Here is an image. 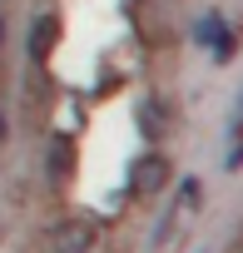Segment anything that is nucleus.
Masks as SVG:
<instances>
[{
    "label": "nucleus",
    "mask_w": 243,
    "mask_h": 253,
    "mask_svg": "<svg viewBox=\"0 0 243 253\" xmlns=\"http://www.w3.org/2000/svg\"><path fill=\"white\" fill-rule=\"evenodd\" d=\"M238 45H243V30H238V25H228V30H223V40H218V50H213L208 60H213V65H228V60L238 55Z\"/></svg>",
    "instance_id": "0eeeda50"
},
{
    "label": "nucleus",
    "mask_w": 243,
    "mask_h": 253,
    "mask_svg": "<svg viewBox=\"0 0 243 253\" xmlns=\"http://www.w3.org/2000/svg\"><path fill=\"white\" fill-rule=\"evenodd\" d=\"M5 134H10V124H5V114H0V144H5Z\"/></svg>",
    "instance_id": "6e6552de"
},
{
    "label": "nucleus",
    "mask_w": 243,
    "mask_h": 253,
    "mask_svg": "<svg viewBox=\"0 0 243 253\" xmlns=\"http://www.w3.org/2000/svg\"><path fill=\"white\" fill-rule=\"evenodd\" d=\"M199 209H203V179L199 174H189V179H179L174 184V204H169V213H164V223L154 228V253H169L174 243H179V233L189 228V218H199Z\"/></svg>",
    "instance_id": "f257e3e1"
},
{
    "label": "nucleus",
    "mask_w": 243,
    "mask_h": 253,
    "mask_svg": "<svg viewBox=\"0 0 243 253\" xmlns=\"http://www.w3.org/2000/svg\"><path fill=\"white\" fill-rule=\"evenodd\" d=\"M179 179H174V159L164 154V149H144L134 164H129V194L134 199H159V194H169Z\"/></svg>",
    "instance_id": "f03ea898"
},
{
    "label": "nucleus",
    "mask_w": 243,
    "mask_h": 253,
    "mask_svg": "<svg viewBox=\"0 0 243 253\" xmlns=\"http://www.w3.org/2000/svg\"><path fill=\"white\" fill-rule=\"evenodd\" d=\"M45 179L50 184H70L75 179V164H80V149H75V139H65V134H55L50 144H45Z\"/></svg>",
    "instance_id": "39448f33"
},
{
    "label": "nucleus",
    "mask_w": 243,
    "mask_h": 253,
    "mask_svg": "<svg viewBox=\"0 0 243 253\" xmlns=\"http://www.w3.org/2000/svg\"><path fill=\"white\" fill-rule=\"evenodd\" d=\"M238 253H243V248H238Z\"/></svg>",
    "instance_id": "9d476101"
},
{
    "label": "nucleus",
    "mask_w": 243,
    "mask_h": 253,
    "mask_svg": "<svg viewBox=\"0 0 243 253\" xmlns=\"http://www.w3.org/2000/svg\"><path fill=\"white\" fill-rule=\"evenodd\" d=\"M0 45H5V15H0Z\"/></svg>",
    "instance_id": "1a4fd4ad"
},
{
    "label": "nucleus",
    "mask_w": 243,
    "mask_h": 253,
    "mask_svg": "<svg viewBox=\"0 0 243 253\" xmlns=\"http://www.w3.org/2000/svg\"><path fill=\"white\" fill-rule=\"evenodd\" d=\"M60 35H65V25H60V15H55V10L35 15V20H30V40H25V55H30V65H45V60L55 55Z\"/></svg>",
    "instance_id": "20e7f679"
},
{
    "label": "nucleus",
    "mask_w": 243,
    "mask_h": 253,
    "mask_svg": "<svg viewBox=\"0 0 243 253\" xmlns=\"http://www.w3.org/2000/svg\"><path fill=\"white\" fill-rule=\"evenodd\" d=\"M223 30H228V20H223V10H203L199 20H194V30H189V40L203 50V55H213L218 50V40H223Z\"/></svg>",
    "instance_id": "423d86ee"
},
{
    "label": "nucleus",
    "mask_w": 243,
    "mask_h": 253,
    "mask_svg": "<svg viewBox=\"0 0 243 253\" xmlns=\"http://www.w3.org/2000/svg\"><path fill=\"white\" fill-rule=\"evenodd\" d=\"M45 253H99V223L89 213H70L45 228Z\"/></svg>",
    "instance_id": "7ed1b4c3"
}]
</instances>
